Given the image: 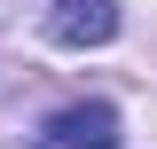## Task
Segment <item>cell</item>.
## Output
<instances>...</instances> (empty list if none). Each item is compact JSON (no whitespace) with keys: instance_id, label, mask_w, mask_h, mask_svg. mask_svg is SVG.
<instances>
[{"instance_id":"1","label":"cell","mask_w":157,"mask_h":149,"mask_svg":"<svg viewBox=\"0 0 157 149\" xmlns=\"http://www.w3.org/2000/svg\"><path fill=\"white\" fill-rule=\"evenodd\" d=\"M39 149H118V110L110 102H71V110L47 118Z\"/></svg>"},{"instance_id":"2","label":"cell","mask_w":157,"mask_h":149,"mask_svg":"<svg viewBox=\"0 0 157 149\" xmlns=\"http://www.w3.org/2000/svg\"><path fill=\"white\" fill-rule=\"evenodd\" d=\"M47 32L63 47H102L118 39V0H47Z\"/></svg>"}]
</instances>
